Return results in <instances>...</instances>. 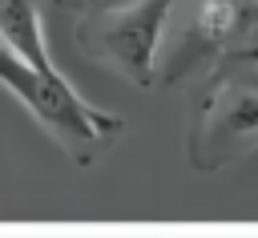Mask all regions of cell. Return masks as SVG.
Here are the masks:
<instances>
[{
    "instance_id": "277c9868",
    "label": "cell",
    "mask_w": 258,
    "mask_h": 238,
    "mask_svg": "<svg viewBox=\"0 0 258 238\" xmlns=\"http://www.w3.org/2000/svg\"><path fill=\"white\" fill-rule=\"evenodd\" d=\"M254 20H258V0H194L169 56L157 65V81L177 85L194 69L214 65L218 56H226V48L238 44V36Z\"/></svg>"
},
{
    "instance_id": "5b68a950",
    "label": "cell",
    "mask_w": 258,
    "mask_h": 238,
    "mask_svg": "<svg viewBox=\"0 0 258 238\" xmlns=\"http://www.w3.org/2000/svg\"><path fill=\"white\" fill-rule=\"evenodd\" d=\"M0 40L28 65L56 73L52 56H48V40L40 28V8L36 0H0Z\"/></svg>"
},
{
    "instance_id": "8992f818",
    "label": "cell",
    "mask_w": 258,
    "mask_h": 238,
    "mask_svg": "<svg viewBox=\"0 0 258 238\" xmlns=\"http://www.w3.org/2000/svg\"><path fill=\"white\" fill-rule=\"evenodd\" d=\"M52 4H64V8H81V4H89V0H52Z\"/></svg>"
},
{
    "instance_id": "6da1fadb",
    "label": "cell",
    "mask_w": 258,
    "mask_h": 238,
    "mask_svg": "<svg viewBox=\"0 0 258 238\" xmlns=\"http://www.w3.org/2000/svg\"><path fill=\"white\" fill-rule=\"evenodd\" d=\"M0 85L52 133V141L77 161V165H93L121 133H125V117L89 105L69 81L64 73H44L28 61H20L4 40H0Z\"/></svg>"
},
{
    "instance_id": "3957f363",
    "label": "cell",
    "mask_w": 258,
    "mask_h": 238,
    "mask_svg": "<svg viewBox=\"0 0 258 238\" xmlns=\"http://www.w3.org/2000/svg\"><path fill=\"white\" fill-rule=\"evenodd\" d=\"M258 149V77L218 69L194 105L185 153L198 173L226 169Z\"/></svg>"
},
{
    "instance_id": "7a4b0ae2",
    "label": "cell",
    "mask_w": 258,
    "mask_h": 238,
    "mask_svg": "<svg viewBox=\"0 0 258 238\" xmlns=\"http://www.w3.org/2000/svg\"><path fill=\"white\" fill-rule=\"evenodd\" d=\"M173 4L177 0L89 4L73 28V40L89 61H101L137 89H149L157 81V61L165 48V24Z\"/></svg>"
},
{
    "instance_id": "52a82bcc",
    "label": "cell",
    "mask_w": 258,
    "mask_h": 238,
    "mask_svg": "<svg viewBox=\"0 0 258 238\" xmlns=\"http://www.w3.org/2000/svg\"><path fill=\"white\" fill-rule=\"evenodd\" d=\"M89 4H117V0H89Z\"/></svg>"
}]
</instances>
